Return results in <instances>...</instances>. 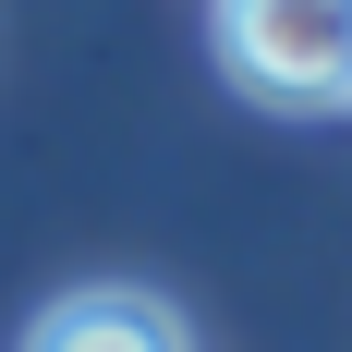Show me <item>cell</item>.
I'll return each instance as SVG.
<instances>
[{
    "label": "cell",
    "mask_w": 352,
    "mask_h": 352,
    "mask_svg": "<svg viewBox=\"0 0 352 352\" xmlns=\"http://www.w3.org/2000/svg\"><path fill=\"white\" fill-rule=\"evenodd\" d=\"M219 49L255 98H292V109L352 98V0H219Z\"/></svg>",
    "instance_id": "obj_1"
},
{
    "label": "cell",
    "mask_w": 352,
    "mask_h": 352,
    "mask_svg": "<svg viewBox=\"0 0 352 352\" xmlns=\"http://www.w3.org/2000/svg\"><path fill=\"white\" fill-rule=\"evenodd\" d=\"M25 352H182V328H170V304H146V292H73V304L36 316Z\"/></svg>",
    "instance_id": "obj_2"
}]
</instances>
